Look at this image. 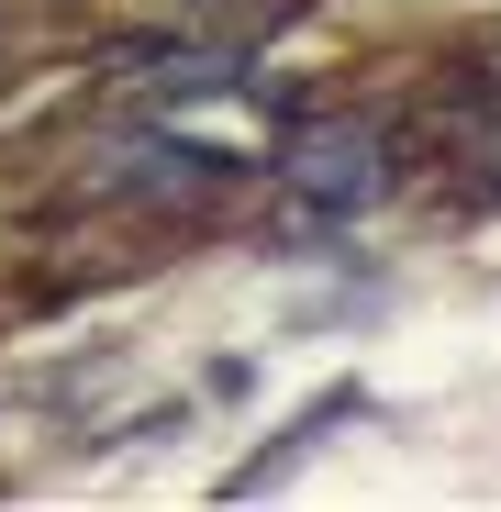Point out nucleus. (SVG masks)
Returning <instances> with one entry per match:
<instances>
[{
  "label": "nucleus",
  "instance_id": "1",
  "mask_svg": "<svg viewBox=\"0 0 501 512\" xmlns=\"http://www.w3.org/2000/svg\"><path fill=\"white\" fill-rule=\"evenodd\" d=\"M290 179H301L312 201H368V179H379V145H368L357 123H334V134H301Z\"/></svg>",
  "mask_w": 501,
  "mask_h": 512
}]
</instances>
